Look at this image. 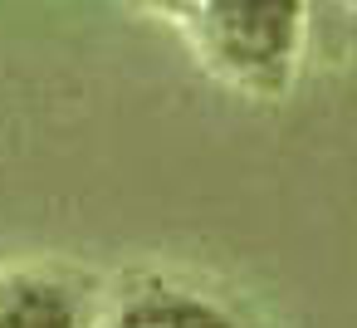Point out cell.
Returning <instances> with one entry per match:
<instances>
[{
  "label": "cell",
  "mask_w": 357,
  "mask_h": 328,
  "mask_svg": "<svg viewBox=\"0 0 357 328\" xmlns=\"http://www.w3.org/2000/svg\"><path fill=\"white\" fill-rule=\"evenodd\" d=\"M196 54L235 89L279 98L303 59L308 0H201L186 20Z\"/></svg>",
  "instance_id": "6da1fadb"
},
{
  "label": "cell",
  "mask_w": 357,
  "mask_h": 328,
  "mask_svg": "<svg viewBox=\"0 0 357 328\" xmlns=\"http://www.w3.org/2000/svg\"><path fill=\"white\" fill-rule=\"evenodd\" d=\"M98 294L74 269H0V328H98Z\"/></svg>",
  "instance_id": "7a4b0ae2"
},
{
  "label": "cell",
  "mask_w": 357,
  "mask_h": 328,
  "mask_svg": "<svg viewBox=\"0 0 357 328\" xmlns=\"http://www.w3.org/2000/svg\"><path fill=\"white\" fill-rule=\"evenodd\" d=\"M98 328H250L225 299L176 284V279H147L113 304H98Z\"/></svg>",
  "instance_id": "3957f363"
},
{
  "label": "cell",
  "mask_w": 357,
  "mask_h": 328,
  "mask_svg": "<svg viewBox=\"0 0 357 328\" xmlns=\"http://www.w3.org/2000/svg\"><path fill=\"white\" fill-rule=\"evenodd\" d=\"M137 6L152 10V15H162V20H172V25H186V20L196 15L201 0H137Z\"/></svg>",
  "instance_id": "277c9868"
}]
</instances>
